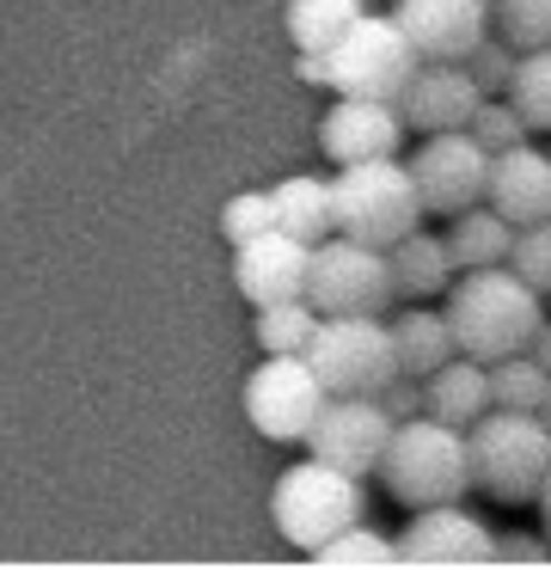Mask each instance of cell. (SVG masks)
Returning <instances> with one entry per match:
<instances>
[{"instance_id":"6da1fadb","label":"cell","mask_w":551,"mask_h":570,"mask_svg":"<svg viewBox=\"0 0 551 570\" xmlns=\"http://www.w3.org/2000/svg\"><path fill=\"white\" fill-rule=\"evenodd\" d=\"M447 320L460 332V350L478 362H502L527 350L545 325V295L509 264H484V271H460L447 288Z\"/></svg>"},{"instance_id":"7a4b0ae2","label":"cell","mask_w":551,"mask_h":570,"mask_svg":"<svg viewBox=\"0 0 551 570\" xmlns=\"http://www.w3.org/2000/svg\"><path fill=\"white\" fill-rule=\"evenodd\" d=\"M472 442V479L490 503H539L551 484V417L545 411H484V417L465 430Z\"/></svg>"},{"instance_id":"3957f363","label":"cell","mask_w":551,"mask_h":570,"mask_svg":"<svg viewBox=\"0 0 551 570\" xmlns=\"http://www.w3.org/2000/svg\"><path fill=\"white\" fill-rule=\"evenodd\" d=\"M380 479H386L392 503H404L411 515L416 509H435V503H460L478 484L472 479V442H465V430H453V423H441L423 411V417L392 430Z\"/></svg>"},{"instance_id":"277c9868","label":"cell","mask_w":551,"mask_h":570,"mask_svg":"<svg viewBox=\"0 0 551 570\" xmlns=\"http://www.w3.org/2000/svg\"><path fill=\"white\" fill-rule=\"evenodd\" d=\"M269 521L282 528V540L313 558L318 546H331L337 533H350L367 521V484H362V472H343V466H331V460L306 454L301 466H288L276 479V491H269Z\"/></svg>"},{"instance_id":"5b68a950","label":"cell","mask_w":551,"mask_h":570,"mask_svg":"<svg viewBox=\"0 0 551 570\" xmlns=\"http://www.w3.org/2000/svg\"><path fill=\"white\" fill-rule=\"evenodd\" d=\"M331 185H337V234L380 246V252H392L404 234H416V222L429 215L416 173L399 160H355Z\"/></svg>"},{"instance_id":"8992f818","label":"cell","mask_w":551,"mask_h":570,"mask_svg":"<svg viewBox=\"0 0 551 570\" xmlns=\"http://www.w3.org/2000/svg\"><path fill=\"white\" fill-rule=\"evenodd\" d=\"M306 356H313L318 381H325L331 393L380 399L404 374L399 337H392V325H380V313H325V325H318Z\"/></svg>"},{"instance_id":"52a82bcc","label":"cell","mask_w":551,"mask_h":570,"mask_svg":"<svg viewBox=\"0 0 551 570\" xmlns=\"http://www.w3.org/2000/svg\"><path fill=\"white\" fill-rule=\"evenodd\" d=\"M423 68V50L411 43V31L399 26V13H362L355 31L331 50V92H355V99H404V87Z\"/></svg>"},{"instance_id":"ba28073f","label":"cell","mask_w":551,"mask_h":570,"mask_svg":"<svg viewBox=\"0 0 551 570\" xmlns=\"http://www.w3.org/2000/svg\"><path fill=\"white\" fill-rule=\"evenodd\" d=\"M306 301L318 313H386L399 301V276H392V252L362 246L350 234H331L313 246V283Z\"/></svg>"},{"instance_id":"9c48e42d","label":"cell","mask_w":551,"mask_h":570,"mask_svg":"<svg viewBox=\"0 0 551 570\" xmlns=\"http://www.w3.org/2000/svg\"><path fill=\"white\" fill-rule=\"evenodd\" d=\"M325 405H331V386L318 381L313 356H264L245 381V417L269 442H306Z\"/></svg>"},{"instance_id":"30bf717a","label":"cell","mask_w":551,"mask_h":570,"mask_svg":"<svg viewBox=\"0 0 551 570\" xmlns=\"http://www.w3.org/2000/svg\"><path fill=\"white\" fill-rule=\"evenodd\" d=\"M490 166L496 154L472 136V129H441V136H423V148L411 154L416 190H423L429 215H465L478 203H490Z\"/></svg>"},{"instance_id":"8fae6325","label":"cell","mask_w":551,"mask_h":570,"mask_svg":"<svg viewBox=\"0 0 551 570\" xmlns=\"http://www.w3.org/2000/svg\"><path fill=\"white\" fill-rule=\"evenodd\" d=\"M392 411L380 405V399H362V393H331V405L318 411L313 435H306V454L331 460V466L343 472H362V479H374L380 460H386L392 448Z\"/></svg>"},{"instance_id":"7c38bea8","label":"cell","mask_w":551,"mask_h":570,"mask_svg":"<svg viewBox=\"0 0 551 570\" xmlns=\"http://www.w3.org/2000/svg\"><path fill=\"white\" fill-rule=\"evenodd\" d=\"M233 283L252 307H276V301H301L306 283H313V246L288 227L264 239H245L233 246Z\"/></svg>"},{"instance_id":"4fadbf2b","label":"cell","mask_w":551,"mask_h":570,"mask_svg":"<svg viewBox=\"0 0 551 570\" xmlns=\"http://www.w3.org/2000/svg\"><path fill=\"white\" fill-rule=\"evenodd\" d=\"M404 111L399 99H355V92H337V105L325 111L318 124V148L331 154L337 166H355V160H392L404 141Z\"/></svg>"},{"instance_id":"5bb4252c","label":"cell","mask_w":551,"mask_h":570,"mask_svg":"<svg viewBox=\"0 0 551 570\" xmlns=\"http://www.w3.org/2000/svg\"><path fill=\"white\" fill-rule=\"evenodd\" d=\"M423 62H465L478 43L490 38V0H399L392 7Z\"/></svg>"},{"instance_id":"9a60e30c","label":"cell","mask_w":551,"mask_h":570,"mask_svg":"<svg viewBox=\"0 0 551 570\" xmlns=\"http://www.w3.org/2000/svg\"><path fill=\"white\" fill-rule=\"evenodd\" d=\"M404 564H496L502 546L490 540L484 515L460 503H435V509H416V521L404 528Z\"/></svg>"},{"instance_id":"2e32d148","label":"cell","mask_w":551,"mask_h":570,"mask_svg":"<svg viewBox=\"0 0 551 570\" xmlns=\"http://www.w3.org/2000/svg\"><path fill=\"white\" fill-rule=\"evenodd\" d=\"M484 99L490 92L478 87V75L465 62H423L416 80L404 87L399 111L416 136H441V129H472V117Z\"/></svg>"},{"instance_id":"e0dca14e","label":"cell","mask_w":551,"mask_h":570,"mask_svg":"<svg viewBox=\"0 0 551 570\" xmlns=\"http://www.w3.org/2000/svg\"><path fill=\"white\" fill-rule=\"evenodd\" d=\"M490 203L509 215L514 227L551 222V154L539 148H502L496 166H490Z\"/></svg>"},{"instance_id":"ac0fdd59","label":"cell","mask_w":551,"mask_h":570,"mask_svg":"<svg viewBox=\"0 0 551 570\" xmlns=\"http://www.w3.org/2000/svg\"><path fill=\"white\" fill-rule=\"evenodd\" d=\"M423 393H429V417L453 423V430H472L484 411H496V393H490V362L465 356V350L429 374Z\"/></svg>"},{"instance_id":"d6986e66","label":"cell","mask_w":551,"mask_h":570,"mask_svg":"<svg viewBox=\"0 0 551 570\" xmlns=\"http://www.w3.org/2000/svg\"><path fill=\"white\" fill-rule=\"evenodd\" d=\"M276 222L288 234H301L306 246H325L337 234V185L331 178H313V173H294L276 185Z\"/></svg>"},{"instance_id":"ffe728a7","label":"cell","mask_w":551,"mask_h":570,"mask_svg":"<svg viewBox=\"0 0 551 570\" xmlns=\"http://www.w3.org/2000/svg\"><path fill=\"white\" fill-rule=\"evenodd\" d=\"M453 271H460V258H453V246L441 234H404L399 246H392V276H399V295L411 301H429V295H447L453 288Z\"/></svg>"},{"instance_id":"44dd1931","label":"cell","mask_w":551,"mask_h":570,"mask_svg":"<svg viewBox=\"0 0 551 570\" xmlns=\"http://www.w3.org/2000/svg\"><path fill=\"white\" fill-rule=\"evenodd\" d=\"M514 234H521V227H514L496 203H478V209L453 215L447 246H453V258H460V271H484V264H509Z\"/></svg>"},{"instance_id":"7402d4cb","label":"cell","mask_w":551,"mask_h":570,"mask_svg":"<svg viewBox=\"0 0 551 570\" xmlns=\"http://www.w3.org/2000/svg\"><path fill=\"white\" fill-rule=\"evenodd\" d=\"M392 337H399L404 374H416V381H429L441 362L460 356V332H453V320L447 313H429V307H411L399 325H392Z\"/></svg>"},{"instance_id":"603a6c76","label":"cell","mask_w":551,"mask_h":570,"mask_svg":"<svg viewBox=\"0 0 551 570\" xmlns=\"http://www.w3.org/2000/svg\"><path fill=\"white\" fill-rule=\"evenodd\" d=\"M362 19V0H288V38L294 50H337Z\"/></svg>"},{"instance_id":"cb8c5ba5","label":"cell","mask_w":551,"mask_h":570,"mask_svg":"<svg viewBox=\"0 0 551 570\" xmlns=\"http://www.w3.org/2000/svg\"><path fill=\"white\" fill-rule=\"evenodd\" d=\"M318 325H325V313L313 307V301H276V307H257V344H264V356H306L318 337Z\"/></svg>"},{"instance_id":"d4e9b609","label":"cell","mask_w":551,"mask_h":570,"mask_svg":"<svg viewBox=\"0 0 551 570\" xmlns=\"http://www.w3.org/2000/svg\"><path fill=\"white\" fill-rule=\"evenodd\" d=\"M490 393H496V405H509V411H545L551 368L533 356V350H514V356L490 362Z\"/></svg>"},{"instance_id":"484cf974","label":"cell","mask_w":551,"mask_h":570,"mask_svg":"<svg viewBox=\"0 0 551 570\" xmlns=\"http://www.w3.org/2000/svg\"><path fill=\"white\" fill-rule=\"evenodd\" d=\"M509 99L521 105V117H527V124H533V129H545V136H551V50H527V56H521Z\"/></svg>"},{"instance_id":"4316f807","label":"cell","mask_w":551,"mask_h":570,"mask_svg":"<svg viewBox=\"0 0 551 570\" xmlns=\"http://www.w3.org/2000/svg\"><path fill=\"white\" fill-rule=\"evenodd\" d=\"M276 190H239V197H227V209H220V234L233 239V246H245V239H264L276 234Z\"/></svg>"},{"instance_id":"83f0119b","label":"cell","mask_w":551,"mask_h":570,"mask_svg":"<svg viewBox=\"0 0 551 570\" xmlns=\"http://www.w3.org/2000/svg\"><path fill=\"white\" fill-rule=\"evenodd\" d=\"M496 31L514 50H551V0H502L496 7Z\"/></svg>"},{"instance_id":"f1b7e54d","label":"cell","mask_w":551,"mask_h":570,"mask_svg":"<svg viewBox=\"0 0 551 570\" xmlns=\"http://www.w3.org/2000/svg\"><path fill=\"white\" fill-rule=\"evenodd\" d=\"M465 68L478 75V87L490 92V99H509V87H514V68H521V50H514L502 31H490L484 43H478L472 56H465Z\"/></svg>"},{"instance_id":"f546056e","label":"cell","mask_w":551,"mask_h":570,"mask_svg":"<svg viewBox=\"0 0 551 570\" xmlns=\"http://www.w3.org/2000/svg\"><path fill=\"white\" fill-rule=\"evenodd\" d=\"M318 564H404V546L399 540H380V533H367V528H350V533H337L331 546H318Z\"/></svg>"},{"instance_id":"4dcf8cb0","label":"cell","mask_w":551,"mask_h":570,"mask_svg":"<svg viewBox=\"0 0 551 570\" xmlns=\"http://www.w3.org/2000/svg\"><path fill=\"white\" fill-rule=\"evenodd\" d=\"M472 136L484 141L490 154H502V148H521V141L533 136V124L521 117V105H514V99H484V105H478V117H472Z\"/></svg>"},{"instance_id":"1f68e13d","label":"cell","mask_w":551,"mask_h":570,"mask_svg":"<svg viewBox=\"0 0 551 570\" xmlns=\"http://www.w3.org/2000/svg\"><path fill=\"white\" fill-rule=\"evenodd\" d=\"M509 271L527 276L539 295H551V222H533V227H521V234H514Z\"/></svg>"},{"instance_id":"d6a6232c","label":"cell","mask_w":551,"mask_h":570,"mask_svg":"<svg viewBox=\"0 0 551 570\" xmlns=\"http://www.w3.org/2000/svg\"><path fill=\"white\" fill-rule=\"evenodd\" d=\"M380 405L392 411V423H411V417H423V411H429V393H423V381H416V374H399V381L380 393Z\"/></svg>"},{"instance_id":"836d02e7","label":"cell","mask_w":551,"mask_h":570,"mask_svg":"<svg viewBox=\"0 0 551 570\" xmlns=\"http://www.w3.org/2000/svg\"><path fill=\"white\" fill-rule=\"evenodd\" d=\"M539 552H551V540H545V546H533V540H502V558H539Z\"/></svg>"},{"instance_id":"e575fe53","label":"cell","mask_w":551,"mask_h":570,"mask_svg":"<svg viewBox=\"0 0 551 570\" xmlns=\"http://www.w3.org/2000/svg\"><path fill=\"white\" fill-rule=\"evenodd\" d=\"M527 350H533V356H539V362H545V368H551V325H539V337H533V344H527Z\"/></svg>"},{"instance_id":"d590c367","label":"cell","mask_w":551,"mask_h":570,"mask_svg":"<svg viewBox=\"0 0 551 570\" xmlns=\"http://www.w3.org/2000/svg\"><path fill=\"white\" fill-rule=\"evenodd\" d=\"M539 515H545V540H551V484H545V497H539Z\"/></svg>"},{"instance_id":"8d00e7d4","label":"cell","mask_w":551,"mask_h":570,"mask_svg":"<svg viewBox=\"0 0 551 570\" xmlns=\"http://www.w3.org/2000/svg\"><path fill=\"white\" fill-rule=\"evenodd\" d=\"M545 417H551V399H545Z\"/></svg>"},{"instance_id":"74e56055","label":"cell","mask_w":551,"mask_h":570,"mask_svg":"<svg viewBox=\"0 0 551 570\" xmlns=\"http://www.w3.org/2000/svg\"><path fill=\"white\" fill-rule=\"evenodd\" d=\"M490 7H502V0H490Z\"/></svg>"}]
</instances>
